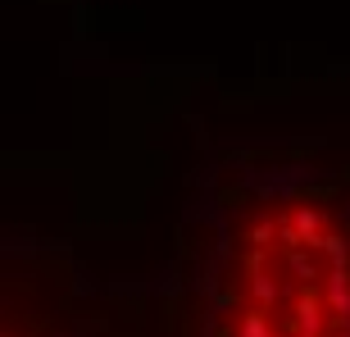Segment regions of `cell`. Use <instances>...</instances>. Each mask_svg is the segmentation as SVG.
Returning <instances> with one entry per match:
<instances>
[{
  "mask_svg": "<svg viewBox=\"0 0 350 337\" xmlns=\"http://www.w3.org/2000/svg\"><path fill=\"white\" fill-rule=\"evenodd\" d=\"M209 337H350V223L327 201H282L232 242Z\"/></svg>",
  "mask_w": 350,
  "mask_h": 337,
  "instance_id": "obj_1",
  "label": "cell"
}]
</instances>
